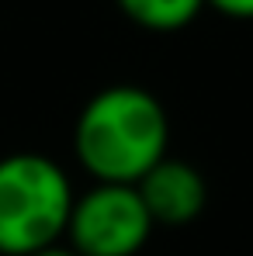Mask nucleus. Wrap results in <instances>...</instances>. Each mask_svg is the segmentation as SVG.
Instances as JSON below:
<instances>
[{
	"label": "nucleus",
	"mask_w": 253,
	"mask_h": 256,
	"mask_svg": "<svg viewBox=\"0 0 253 256\" xmlns=\"http://www.w3.org/2000/svg\"><path fill=\"white\" fill-rule=\"evenodd\" d=\"M167 142L170 122L163 104L135 84L97 90L73 128L77 160L97 184L135 187L167 156Z\"/></svg>",
	"instance_id": "obj_1"
},
{
	"label": "nucleus",
	"mask_w": 253,
	"mask_h": 256,
	"mask_svg": "<svg viewBox=\"0 0 253 256\" xmlns=\"http://www.w3.org/2000/svg\"><path fill=\"white\" fill-rule=\"evenodd\" d=\"M115 4L132 24L146 32H180L205 7V0H115Z\"/></svg>",
	"instance_id": "obj_5"
},
{
	"label": "nucleus",
	"mask_w": 253,
	"mask_h": 256,
	"mask_svg": "<svg viewBox=\"0 0 253 256\" xmlns=\"http://www.w3.org/2000/svg\"><path fill=\"white\" fill-rule=\"evenodd\" d=\"M32 256H77V253H73L70 246H59V242H56V246H49V250H39V253H32Z\"/></svg>",
	"instance_id": "obj_7"
},
{
	"label": "nucleus",
	"mask_w": 253,
	"mask_h": 256,
	"mask_svg": "<svg viewBox=\"0 0 253 256\" xmlns=\"http://www.w3.org/2000/svg\"><path fill=\"white\" fill-rule=\"evenodd\" d=\"M153 218L128 184H97L73 198L66 222L70 250L77 256H135L153 236Z\"/></svg>",
	"instance_id": "obj_3"
},
{
	"label": "nucleus",
	"mask_w": 253,
	"mask_h": 256,
	"mask_svg": "<svg viewBox=\"0 0 253 256\" xmlns=\"http://www.w3.org/2000/svg\"><path fill=\"white\" fill-rule=\"evenodd\" d=\"M135 190L153 218V225H170V228L191 225L205 212V201H208V184L198 173V166H191L184 160H170V156H163L135 184Z\"/></svg>",
	"instance_id": "obj_4"
},
{
	"label": "nucleus",
	"mask_w": 253,
	"mask_h": 256,
	"mask_svg": "<svg viewBox=\"0 0 253 256\" xmlns=\"http://www.w3.org/2000/svg\"><path fill=\"white\" fill-rule=\"evenodd\" d=\"M73 212L70 176L49 156L14 152L0 160V253L32 256L66 236Z\"/></svg>",
	"instance_id": "obj_2"
},
{
	"label": "nucleus",
	"mask_w": 253,
	"mask_h": 256,
	"mask_svg": "<svg viewBox=\"0 0 253 256\" xmlns=\"http://www.w3.org/2000/svg\"><path fill=\"white\" fill-rule=\"evenodd\" d=\"M205 7H215L218 14L239 18V21H250L253 18V0H205Z\"/></svg>",
	"instance_id": "obj_6"
}]
</instances>
